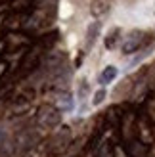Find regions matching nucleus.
<instances>
[{"instance_id":"obj_1","label":"nucleus","mask_w":155,"mask_h":157,"mask_svg":"<svg viewBox=\"0 0 155 157\" xmlns=\"http://www.w3.org/2000/svg\"><path fill=\"white\" fill-rule=\"evenodd\" d=\"M38 123L42 124L44 128H52L59 123V113L56 107L52 105H42L38 109Z\"/></svg>"},{"instance_id":"obj_2","label":"nucleus","mask_w":155,"mask_h":157,"mask_svg":"<svg viewBox=\"0 0 155 157\" xmlns=\"http://www.w3.org/2000/svg\"><path fill=\"white\" fill-rule=\"evenodd\" d=\"M113 6V0H92L90 2V13L94 17H104V15L109 13Z\"/></svg>"},{"instance_id":"obj_3","label":"nucleus","mask_w":155,"mask_h":157,"mask_svg":"<svg viewBox=\"0 0 155 157\" xmlns=\"http://www.w3.org/2000/svg\"><path fill=\"white\" fill-rule=\"evenodd\" d=\"M98 33H100V23L98 21H94L92 25H88V33H86V50H90L92 46H94V42H96V38H98Z\"/></svg>"},{"instance_id":"obj_4","label":"nucleus","mask_w":155,"mask_h":157,"mask_svg":"<svg viewBox=\"0 0 155 157\" xmlns=\"http://www.w3.org/2000/svg\"><path fill=\"white\" fill-rule=\"evenodd\" d=\"M142 31H134V33H132V36L134 38H130V40L125 44V54H130V50H136V46H138V42H140L142 40Z\"/></svg>"},{"instance_id":"obj_5","label":"nucleus","mask_w":155,"mask_h":157,"mask_svg":"<svg viewBox=\"0 0 155 157\" xmlns=\"http://www.w3.org/2000/svg\"><path fill=\"white\" fill-rule=\"evenodd\" d=\"M115 77H117V69L109 65V67H107L102 75H100V82H102V84H107V82H111Z\"/></svg>"},{"instance_id":"obj_6","label":"nucleus","mask_w":155,"mask_h":157,"mask_svg":"<svg viewBox=\"0 0 155 157\" xmlns=\"http://www.w3.org/2000/svg\"><path fill=\"white\" fill-rule=\"evenodd\" d=\"M119 33H121V31L119 29H113L111 31V33H109V38H107V40H105V46H107V48H113V46H115V36H119Z\"/></svg>"},{"instance_id":"obj_7","label":"nucleus","mask_w":155,"mask_h":157,"mask_svg":"<svg viewBox=\"0 0 155 157\" xmlns=\"http://www.w3.org/2000/svg\"><path fill=\"white\" fill-rule=\"evenodd\" d=\"M104 98H105V90H100V92H96V98H94V104L98 105V104H100V101H102Z\"/></svg>"}]
</instances>
